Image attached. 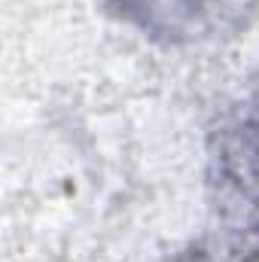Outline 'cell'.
<instances>
[{"label": "cell", "mask_w": 259, "mask_h": 262, "mask_svg": "<svg viewBox=\"0 0 259 262\" xmlns=\"http://www.w3.org/2000/svg\"><path fill=\"white\" fill-rule=\"evenodd\" d=\"M210 189L223 262H259V107L220 134Z\"/></svg>", "instance_id": "cell-1"}, {"label": "cell", "mask_w": 259, "mask_h": 262, "mask_svg": "<svg viewBox=\"0 0 259 262\" xmlns=\"http://www.w3.org/2000/svg\"><path fill=\"white\" fill-rule=\"evenodd\" d=\"M110 6L165 43H201L244 25L253 0H110Z\"/></svg>", "instance_id": "cell-2"}]
</instances>
